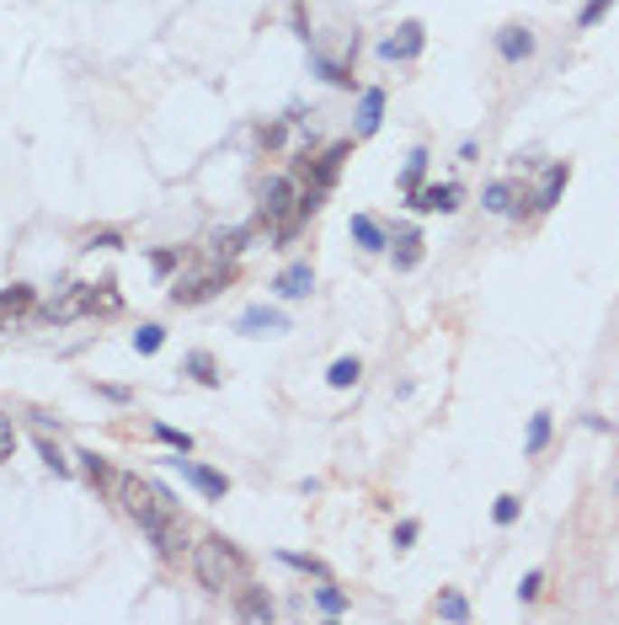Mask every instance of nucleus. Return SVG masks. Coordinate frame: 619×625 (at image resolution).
Instances as JSON below:
<instances>
[{
    "mask_svg": "<svg viewBox=\"0 0 619 625\" xmlns=\"http://www.w3.org/2000/svg\"><path fill=\"white\" fill-rule=\"evenodd\" d=\"M187 562H192V577L209 588V593H235L240 582H246V556L220 540V535H203L192 551H187Z\"/></svg>",
    "mask_w": 619,
    "mask_h": 625,
    "instance_id": "f257e3e1",
    "label": "nucleus"
},
{
    "mask_svg": "<svg viewBox=\"0 0 619 625\" xmlns=\"http://www.w3.org/2000/svg\"><path fill=\"white\" fill-rule=\"evenodd\" d=\"M294 204H299V182L288 171H273L257 182V220H267V225L294 220Z\"/></svg>",
    "mask_w": 619,
    "mask_h": 625,
    "instance_id": "f03ea898",
    "label": "nucleus"
},
{
    "mask_svg": "<svg viewBox=\"0 0 619 625\" xmlns=\"http://www.w3.org/2000/svg\"><path fill=\"white\" fill-rule=\"evenodd\" d=\"M166 465H171V470H176V476H182V481H192V487H198V492H203L209 503H220V497H225V492H230V481H225V476H220V470H209V465H198V459H187V455H182V450H171V455H166Z\"/></svg>",
    "mask_w": 619,
    "mask_h": 625,
    "instance_id": "7ed1b4c3",
    "label": "nucleus"
},
{
    "mask_svg": "<svg viewBox=\"0 0 619 625\" xmlns=\"http://www.w3.org/2000/svg\"><path fill=\"white\" fill-rule=\"evenodd\" d=\"M225 284H230V268H209V273H198V279H176V284H171V305H203V299H214Z\"/></svg>",
    "mask_w": 619,
    "mask_h": 625,
    "instance_id": "20e7f679",
    "label": "nucleus"
},
{
    "mask_svg": "<svg viewBox=\"0 0 619 625\" xmlns=\"http://www.w3.org/2000/svg\"><path fill=\"white\" fill-rule=\"evenodd\" d=\"M422 49H427V27H422V22H400L395 38L380 43V59H390V64H411Z\"/></svg>",
    "mask_w": 619,
    "mask_h": 625,
    "instance_id": "39448f33",
    "label": "nucleus"
},
{
    "mask_svg": "<svg viewBox=\"0 0 619 625\" xmlns=\"http://www.w3.org/2000/svg\"><path fill=\"white\" fill-rule=\"evenodd\" d=\"M235 332L240 337H278V332H288V316H283L278 305H246L240 321H235Z\"/></svg>",
    "mask_w": 619,
    "mask_h": 625,
    "instance_id": "423d86ee",
    "label": "nucleus"
},
{
    "mask_svg": "<svg viewBox=\"0 0 619 625\" xmlns=\"http://www.w3.org/2000/svg\"><path fill=\"white\" fill-rule=\"evenodd\" d=\"M523 204H534V198H523L518 193V182H486V193H481V209L486 214H502V220H523Z\"/></svg>",
    "mask_w": 619,
    "mask_h": 625,
    "instance_id": "0eeeda50",
    "label": "nucleus"
},
{
    "mask_svg": "<svg viewBox=\"0 0 619 625\" xmlns=\"http://www.w3.org/2000/svg\"><path fill=\"white\" fill-rule=\"evenodd\" d=\"M534 49H539L534 27H523V22L497 27V54H502V64H523V59H534Z\"/></svg>",
    "mask_w": 619,
    "mask_h": 625,
    "instance_id": "6e6552de",
    "label": "nucleus"
},
{
    "mask_svg": "<svg viewBox=\"0 0 619 625\" xmlns=\"http://www.w3.org/2000/svg\"><path fill=\"white\" fill-rule=\"evenodd\" d=\"M406 204H411L417 214H454V209H459V187H454V182H433V187H417Z\"/></svg>",
    "mask_w": 619,
    "mask_h": 625,
    "instance_id": "1a4fd4ad",
    "label": "nucleus"
},
{
    "mask_svg": "<svg viewBox=\"0 0 619 625\" xmlns=\"http://www.w3.org/2000/svg\"><path fill=\"white\" fill-rule=\"evenodd\" d=\"M235 615H240V620H273V615H278V604H273V593H267V588L240 582V588H235Z\"/></svg>",
    "mask_w": 619,
    "mask_h": 625,
    "instance_id": "9d476101",
    "label": "nucleus"
},
{
    "mask_svg": "<svg viewBox=\"0 0 619 625\" xmlns=\"http://www.w3.org/2000/svg\"><path fill=\"white\" fill-rule=\"evenodd\" d=\"M385 123V86H363L358 91V139H374Z\"/></svg>",
    "mask_w": 619,
    "mask_h": 625,
    "instance_id": "9b49d317",
    "label": "nucleus"
},
{
    "mask_svg": "<svg viewBox=\"0 0 619 625\" xmlns=\"http://www.w3.org/2000/svg\"><path fill=\"white\" fill-rule=\"evenodd\" d=\"M273 289H278V299H310V289H315V268H310V262H288L278 279H273Z\"/></svg>",
    "mask_w": 619,
    "mask_h": 625,
    "instance_id": "f8f14e48",
    "label": "nucleus"
},
{
    "mask_svg": "<svg viewBox=\"0 0 619 625\" xmlns=\"http://www.w3.org/2000/svg\"><path fill=\"white\" fill-rule=\"evenodd\" d=\"M566 182H571V166H566V161H556V166H545V176H539V193H534V209H539V214H550V209L561 204Z\"/></svg>",
    "mask_w": 619,
    "mask_h": 625,
    "instance_id": "ddd939ff",
    "label": "nucleus"
},
{
    "mask_svg": "<svg viewBox=\"0 0 619 625\" xmlns=\"http://www.w3.org/2000/svg\"><path fill=\"white\" fill-rule=\"evenodd\" d=\"M422 246H427V241H422V230H395V241H390V251H395V268H400V273H411V268H422Z\"/></svg>",
    "mask_w": 619,
    "mask_h": 625,
    "instance_id": "4468645a",
    "label": "nucleus"
},
{
    "mask_svg": "<svg viewBox=\"0 0 619 625\" xmlns=\"http://www.w3.org/2000/svg\"><path fill=\"white\" fill-rule=\"evenodd\" d=\"M352 241H358V246H363V251H390V230L380 225V220H374V214H352Z\"/></svg>",
    "mask_w": 619,
    "mask_h": 625,
    "instance_id": "2eb2a0df",
    "label": "nucleus"
},
{
    "mask_svg": "<svg viewBox=\"0 0 619 625\" xmlns=\"http://www.w3.org/2000/svg\"><path fill=\"white\" fill-rule=\"evenodd\" d=\"M251 230H257V225L214 230V235H209V251H214V257H240V251H246V241H251Z\"/></svg>",
    "mask_w": 619,
    "mask_h": 625,
    "instance_id": "dca6fc26",
    "label": "nucleus"
},
{
    "mask_svg": "<svg viewBox=\"0 0 619 625\" xmlns=\"http://www.w3.org/2000/svg\"><path fill=\"white\" fill-rule=\"evenodd\" d=\"M182 369H187V374H192V380H198V385H220V380H225V374H220V364H214V353H209V347H192V353H187V358H182Z\"/></svg>",
    "mask_w": 619,
    "mask_h": 625,
    "instance_id": "f3484780",
    "label": "nucleus"
},
{
    "mask_svg": "<svg viewBox=\"0 0 619 625\" xmlns=\"http://www.w3.org/2000/svg\"><path fill=\"white\" fill-rule=\"evenodd\" d=\"M550 433H556V417L550 412H534L529 417V439H523V455H545V444H550Z\"/></svg>",
    "mask_w": 619,
    "mask_h": 625,
    "instance_id": "a211bd4d",
    "label": "nucleus"
},
{
    "mask_svg": "<svg viewBox=\"0 0 619 625\" xmlns=\"http://www.w3.org/2000/svg\"><path fill=\"white\" fill-rule=\"evenodd\" d=\"M27 310H33V289L27 284L0 289V321H16V316H27Z\"/></svg>",
    "mask_w": 619,
    "mask_h": 625,
    "instance_id": "6ab92c4d",
    "label": "nucleus"
},
{
    "mask_svg": "<svg viewBox=\"0 0 619 625\" xmlns=\"http://www.w3.org/2000/svg\"><path fill=\"white\" fill-rule=\"evenodd\" d=\"M433 615H438V620H470V599H464L459 588H444V593L433 599Z\"/></svg>",
    "mask_w": 619,
    "mask_h": 625,
    "instance_id": "aec40b11",
    "label": "nucleus"
},
{
    "mask_svg": "<svg viewBox=\"0 0 619 625\" xmlns=\"http://www.w3.org/2000/svg\"><path fill=\"white\" fill-rule=\"evenodd\" d=\"M342 156H347V145H332L321 161H315V182L310 187H321V193H332V182H337V171H342Z\"/></svg>",
    "mask_w": 619,
    "mask_h": 625,
    "instance_id": "412c9836",
    "label": "nucleus"
},
{
    "mask_svg": "<svg viewBox=\"0 0 619 625\" xmlns=\"http://www.w3.org/2000/svg\"><path fill=\"white\" fill-rule=\"evenodd\" d=\"M422 176H427V150H422V145H417V150H411V156H406V171H400V193H406V198H411V193H417V187H422Z\"/></svg>",
    "mask_w": 619,
    "mask_h": 625,
    "instance_id": "4be33fe9",
    "label": "nucleus"
},
{
    "mask_svg": "<svg viewBox=\"0 0 619 625\" xmlns=\"http://www.w3.org/2000/svg\"><path fill=\"white\" fill-rule=\"evenodd\" d=\"M315 610L337 620V615H347V593H342L337 582H326V577H321V588H315Z\"/></svg>",
    "mask_w": 619,
    "mask_h": 625,
    "instance_id": "5701e85b",
    "label": "nucleus"
},
{
    "mask_svg": "<svg viewBox=\"0 0 619 625\" xmlns=\"http://www.w3.org/2000/svg\"><path fill=\"white\" fill-rule=\"evenodd\" d=\"M358 374H363V364H358V358H337V364L326 369V385H332V391H352V385H358Z\"/></svg>",
    "mask_w": 619,
    "mask_h": 625,
    "instance_id": "b1692460",
    "label": "nucleus"
},
{
    "mask_svg": "<svg viewBox=\"0 0 619 625\" xmlns=\"http://www.w3.org/2000/svg\"><path fill=\"white\" fill-rule=\"evenodd\" d=\"M310 70H315V75H321V80H332V86H352V70H347V64H342V59H310Z\"/></svg>",
    "mask_w": 619,
    "mask_h": 625,
    "instance_id": "393cba45",
    "label": "nucleus"
},
{
    "mask_svg": "<svg viewBox=\"0 0 619 625\" xmlns=\"http://www.w3.org/2000/svg\"><path fill=\"white\" fill-rule=\"evenodd\" d=\"M161 342H166V327H155V321H145V327L134 332V353H145V358H150V353H161Z\"/></svg>",
    "mask_w": 619,
    "mask_h": 625,
    "instance_id": "a878e982",
    "label": "nucleus"
},
{
    "mask_svg": "<svg viewBox=\"0 0 619 625\" xmlns=\"http://www.w3.org/2000/svg\"><path fill=\"white\" fill-rule=\"evenodd\" d=\"M609 11H614V0H582V11H577V27H582V33H593V27L609 16Z\"/></svg>",
    "mask_w": 619,
    "mask_h": 625,
    "instance_id": "bb28decb",
    "label": "nucleus"
},
{
    "mask_svg": "<svg viewBox=\"0 0 619 625\" xmlns=\"http://www.w3.org/2000/svg\"><path fill=\"white\" fill-rule=\"evenodd\" d=\"M75 459H80V470H86L91 481H113V487H117V476H113V470H108V459L97 455V450H80V455H75Z\"/></svg>",
    "mask_w": 619,
    "mask_h": 625,
    "instance_id": "cd10ccee",
    "label": "nucleus"
},
{
    "mask_svg": "<svg viewBox=\"0 0 619 625\" xmlns=\"http://www.w3.org/2000/svg\"><path fill=\"white\" fill-rule=\"evenodd\" d=\"M278 562L283 567H294V572H305V577H326V567H321L315 556H299V551H278Z\"/></svg>",
    "mask_w": 619,
    "mask_h": 625,
    "instance_id": "c85d7f7f",
    "label": "nucleus"
},
{
    "mask_svg": "<svg viewBox=\"0 0 619 625\" xmlns=\"http://www.w3.org/2000/svg\"><path fill=\"white\" fill-rule=\"evenodd\" d=\"M38 455H43V465H49V470H54V476H70V470H75V465H70V459L59 455V444H54V439H38Z\"/></svg>",
    "mask_w": 619,
    "mask_h": 625,
    "instance_id": "c756f323",
    "label": "nucleus"
},
{
    "mask_svg": "<svg viewBox=\"0 0 619 625\" xmlns=\"http://www.w3.org/2000/svg\"><path fill=\"white\" fill-rule=\"evenodd\" d=\"M155 439H161L166 450H182V455H192V439H187L182 428H171V422H155Z\"/></svg>",
    "mask_w": 619,
    "mask_h": 625,
    "instance_id": "7c9ffc66",
    "label": "nucleus"
},
{
    "mask_svg": "<svg viewBox=\"0 0 619 625\" xmlns=\"http://www.w3.org/2000/svg\"><path fill=\"white\" fill-rule=\"evenodd\" d=\"M518 513H523V503H518V497H512V492H502V497H497V503H492V518H497V524H518Z\"/></svg>",
    "mask_w": 619,
    "mask_h": 625,
    "instance_id": "2f4dec72",
    "label": "nucleus"
},
{
    "mask_svg": "<svg viewBox=\"0 0 619 625\" xmlns=\"http://www.w3.org/2000/svg\"><path fill=\"white\" fill-rule=\"evenodd\" d=\"M417 535H422V524H417V518H400V524H395V551H411V545H417Z\"/></svg>",
    "mask_w": 619,
    "mask_h": 625,
    "instance_id": "473e14b6",
    "label": "nucleus"
},
{
    "mask_svg": "<svg viewBox=\"0 0 619 625\" xmlns=\"http://www.w3.org/2000/svg\"><path fill=\"white\" fill-rule=\"evenodd\" d=\"M539 588H545V572H539V567L523 572V582H518V599H523V604H534V599H539Z\"/></svg>",
    "mask_w": 619,
    "mask_h": 625,
    "instance_id": "72a5a7b5",
    "label": "nucleus"
},
{
    "mask_svg": "<svg viewBox=\"0 0 619 625\" xmlns=\"http://www.w3.org/2000/svg\"><path fill=\"white\" fill-rule=\"evenodd\" d=\"M117 246H123L117 230H97V235H86V251H117Z\"/></svg>",
    "mask_w": 619,
    "mask_h": 625,
    "instance_id": "f704fd0d",
    "label": "nucleus"
},
{
    "mask_svg": "<svg viewBox=\"0 0 619 625\" xmlns=\"http://www.w3.org/2000/svg\"><path fill=\"white\" fill-rule=\"evenodd\" d=\"M150 268H155V273L166 279V273H176V268H182V251H176V246H166V251H155V257H150Z\"/></svg>",
    "mask_w": 619,
    "mask_h": 625,
    "instance_id": "c9c22d12",
    "label": "nucleus"
},
{
    "mask_svg": "<svg viewBox=\"0 0 619 625\" xmlns=\"http://www.w3.org/2000/svg\"><path fill=\"white\" fill-rule=\"evenodd\" d=\"M16 450V428H11V417H0V459H11Z\"/></svg>",
    "mask_w": 619,
    "mask_h": 625,
    "instance_id": "e433bc0d",
    "label": "nucleus"
},
{
    "mask_svg": "<svg viewBox=\"0 0 619 625\" xmlns=\"http://www.w3.org/2000/svg\"><path fill=\"white\" fill-rule=\"evenodd\" d=\"M283 128H288V123H262V128H257V145H283Z\"/></svg>",
    "mask_w": 619,
    "mask_h": 625,
    "instance_id": "4c0bfd02",
    "label": "nucleus"
},
{
    "mask_svg": "<svg viewBox=\"0 0 619 625\" xmlns=\"http://www.w3.org/2000/svg\"><path fill=\"white\" fill-rule=\"evenodd\" d=\"M97 391H102L108 401H117V406H128V401H134V391H128V385H97Z\"/></svg>",
    "mask_w": 619,
    "mask_h": 625,
    "instance_id": "58836bf2",
    "label": "nucleus"
}]
</instances>
